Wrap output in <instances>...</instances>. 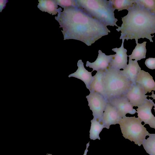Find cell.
<instances>
[{"label": "cell", "mask_w": 155, "mask_h": 155, "mask_svg": "<svg viewBox=\"0 0 155 155\" xmlns=\"http://www.w3.org/2000/svg\"><path fill=\"white\" fill-rule=\"evenodd\" d=\"M55 19L62 28L64 40H78L88 46L110 32L106 25L77 7L61 8Z\"/></svg>", "instance_id": "1"}, {"label": "cell", "mask_w": 155, "mask_h": 155, "mask_svg": "<svg viewBox=\"0 0 155 155\" xmlns=\"http://www.w3.org/2000/svg\"><path fill=\"white\" fill-rule=\"evenodd\" d=\"M122 23L116 30L120 31V39L135 41L146 38L153 42L151 34L155 33V14L151 13L136 1L127 14L122 18Z\"/></svg>", "instance_id": "2"}, {"label": "cell", "mask_w": 155, "mask_h": 155, "mask_svg": "<svg viewBox=\"0 0 155 155\" xmlns=\"http://www.w3.org/2000/svg\"><path fill=\"white\" fill-rule=\"evenodd\" d=\"M77 7L84 12L107 26H115L118 21L115 18V10L109 0H76Z\"/></svg>", "instance_id": "3"}, {"label": "cell", "mask_w": 155, "mask_h": 155, "mask_svg": "<svg viewBox=\"0 0 155 155\" xmlns=\"http://www.w3.org/2000/svg\"><path fill=\"white\" fill-rule=\"evenodd\" d=\"M103 85L107 101L114 98L126 96L133 84L118 70L110 66L104 71Z\"/></svg>", "instance_id": "4"}, {"label": "cell", "mask_w": 155, "mask_h": 155, "mask_svg": "<svg viewBox=\"0 0 155 155\" xmlns=\"http://www.w3.org/2000/svg\"><path fill=\"white\" fill-rule=\"evenodd\" d=\"M138 117L125 116L118 122L123 136L140 146L149 134Z\"/></svg>", "instance_id": "5"}, {"label": "cell", "mask_w": 155, "mask_h": 155, "mask_svg": "<svg viewBox=\"0 0 155 155\" xmlns=\"http://www.w3.org/2000/svg\"><path fill=\"white\" fill-rule=\"evenodd\" d=\"M86 97L92 112L93 118L102 123L103 113L107 103V100L101 94L93 91H90V94Z\"/></svg>", "instance_id": "6"}, {"label": "cell", "mask_w": 155, "mask_h": 155, "mask_svg": "<svg viewBox=\"0 0 155 155\" xmlns=\"http://www.w3.org/2000/svg\"><path fill=\"white\" fill-rule=\"evenodd\" d=\"M153 103V100L147 98L142 105L138 106L136 113L140 120L144 123V125L148 124L155 129V117L151 112Z\"/></svg>", "instance_id": "7"}, {"label": "cell", "mask_w": 155, "mask_h": 155, "mask_svg": "<svg viewBox=\"0 0 155 155\" xmlns=\"http://www.w3.org/2000/svg\"><path fill=\"white\" fill-rule=\"evenodd\" d=\"M107 102L115 107L120 118L125 116L127 114H134L136 113L126 96L114 98Z\"/></svg>", "instance_id": "8"}, {"label": "cell", "mask_w": 155, "mask_h": 155, "mask_svg": "<svg viewBox=\"0 0 155 155\" xmlns=\"http://www.w3.org/2000/svg\"><path fill=\"white\" fill-rule=\"evenodd\" d=\"M126 96L133 107H138L144 103L148 95H145L143 87L136 82L133 84Z\"/></svg>", "instance_id": "9"}, {"label": "cell", "mask_w": 155, "mask_h": 155, "mask_svg": "<svg viewBox=\"0 0 155 155\" xmlns=\"http://www.w3.org/2000/svg\"><path fill=\"white\" fill-rule=\"evenodd\" d=\"M124 40L122 39L121 47L119 48H116L112 49V51L116 54L110 62L109 66L112 68L120 70L124 69L127 65V50L124 48Z\"/></svg>", "instance_id": "10"}, {"label": "cell", "mask_w": 155, "mask_h": 155, "mask_svg": "<svg viewBox=\"0 0 155 155\" xmlns=\"http://www.w3.org/2000/svg\"><path fill=\"white\" fill-rule=\"evenodd\" d=\"M98 55L96 60L93 62L87 61L86 66L93 69L92 72L94 71H104L109 66L114 56V54L107 55L101 50L98 51Z\"/></svg>", "instance_id": "11"}, {"label": "cell", "mask_w": 155, "mask_h": 155, "mask_svg": "<svg viewBox=\"0 0 155 155\" xmlns=\"http://www.w3.org/2000/svg\"><path fill=\"white\" fill-rule=\"evenodd\" d=\"M120 118L115 107L107 102L103 113L102 122L105 128L109 129L110 125L118 124Z\"/></svg>", "instance_id": "12"}, {"label": "cell", "mask_w": 155, "mask_h": 155, "mask_svg": "<svg viewBox=\"0 0 155 155\" xmlns=\"http://www.w3.org/2000/svg\"><path fill=\"white\" fill-rule=\"evenodd\" d=\"M77 66V70L70 74L68 77H74L81 80L85 84L86 88L89 90L90 85L94 79V77L92 75V72H89L85 68L81 60L78 61Z\"/></svg>", "instance_id": "13"}, {"label": "cell", "mask_w": 155, "mask_h": 155, "mask_svg": "<svg viewBox=\"0 0 155 155\" xmlns=\"http://www.w3.org/2000/svg\"><path fill=\"white\" fill-rule=\"evenodd\" d=\"M136 82L143 87L145 94L155 91V82L153 77L148 72L141 70L137 76Z\"/></svg>", "instance_id": "14"}, {"label": "cell", "mask_w": 155, "mask_h": 155, "mask_svg": "<svg viewBox=\"0 0 155 155\" xmlns=\"http://www.w3.org/2000/svg\"><path fill=\"white\" fill-rule=\"evenodd\" d=\"M141 68L137 61L129 60V63L123 70H120V72L125 75L134 84L136 83L137 76Z\"/></svg>", "instance_id": "15"}, {"label": "cell", "mask_w": 155, "mask_h": 155, "mask_svg": "<svg viewBox=\"0 0 155 155\" xmlns=\"http://www.w3.org/2000/svg\"><path fill=\"white\" fill-rule=\"evenodd\" d=\"M38 8L41 11L47 12L52 15L58 13L61 8H58L55 0H39Z\"/></svg>", "instance_id": "16"}, {"label": "cell", "mask_w": 155, "mask_h": 155, "mask_svg": "<svg viewBox=\"0 0 155 155\" xmlns=\"http://www.w3.org/2000/svg\"><path fill=\"white\" fill-rule=\"evenodd\" d=\"M104 71L101 70L97 71L93 76L94 79L90 85L89 91L97 92L106 98L103 79Z\"/></svg>", "instance_id": "17"}, {"label": "cell", "mask_w": 155, "mask_h": 155, "mask_svg": "<svg viewBox=\"0 0 155 155\" xmlns=\"http://www.w3.org/2000/svg\"><path fill=\"white\" fill-rule=\"evenodd\" d=\"M137 44L134 49L133 50L132 54L128 56L129 59H135L136 61L140 60L142 59L146 58L147 50L146 49V41H144L141 44L138 42V41H136Z\"/></svg>", "instance_id": "18"}, {"label": "cell", "mask_w": 155, "mask_h": 155, "mask_svg": "<svg viewBox=\"0 0 155 155\" xmlns=\"http://www.w3.org/2000/svg\"><path fill=\"white\" fill-rule=\"evenodd\" d=\"M91 122V124L90 130V138L93 140L96 139L100 140L99 134L102 129L105 128L104 125L94 118Z\"/></svg>", "instance_id": "19"}, {"label": "cell", "mask_w": 155, "mask_h": 155, "mask_svg": "<svg viewBox=\"0 0 155 155\" xmlns=\"http://www.w3.org/2000/svg\"><path fill=\"white\" fill-rule=\"evenodd\" d=\"M112 7L119 12L123 10L128 11L134 6L135 0H110Z\"/></svg>", "instance_id": "20"}, {"label": "cell", "mask_w": 155, "mask_h": 155, "mask_svg": "<svg viewBox=\"0 0 155 155\" xmlns=\"http://www.w3.org/2000/svg\"><path fill=\"white\" fill-rule=\"evenodd\" d=\"M149 137L145 139L143 147L146 152L150 155H155V134H149Z\"/></svg>", "instance_id": "21"}, {"label": "cell", "mask_w": 155, "mask_h": 155, "mask_svg": "<svg viewBox=\"0 0 155 155\" xmlns=\"http://www.w3.org/2000/svg\"><path fill=\"white\" fill-rule=\"evenodd\" d=\"M140 5L155 14V0H136Z\"/></svg>", "instance_id": "22"}, {"label": "cell", "mask_w": 155, "mask_h": 155, "mask_svg": "<svg viewBox=\"0 0 155 155\" xmlns=\"http://www.w3.org/2000/svg\"><path fill=\"white\" fill-rule=\"evenodd\" d=\"M58 5L64 8L71 7H77L76 0H55Z\"/></svg>", "instance_id": "23"}, {"label": "cell", "mask_w": 155, "mask_h": 155, "mask_svg": "<svg viewBox=\"0 0 155 155\" xmlns=\"http://www.w3.org/2000/svg\"><path fill=\"white\" fill-rule=\"evenodd\" d=\"M145 64L148 68L151 69H155V58H150L147 59Z\"/></svg>", "instance_id": "24"}, {"label": "cell", "mask_w": 155, "mask_h": 155, "mask_svg": "<svg viewBox=\"0 0 155 155\" xmlns=\"http://www.w3.org/2000/svg\"><path fill=\"white\" fill-rule=\"evenodd\" d=\"M8 2V1L1 0L0 1V11L1 12L2 10L5 8L6 5V4Z\"/></svg>", "instance_id": "25"}, {"label": "cell", "mask_w": 155, "mask_h": 155, "mask_svg": "<svg viewBox=\"0 0 155 155\" xmlns=\"http://www.w3.org/2000/svg\"><path fill=\"white\" fill-rule=\"evenodd\" d=\"M89 143L90 142H88L86 144V149L85 150L84 153L83 154V155H87V153L88 151V150H87L88 148V147L89 146Z\"/></svg>", "instance_id": "26"}, {"label": "cell", "mask_w": 155, "mask_h": 155, "mask_svg": "<svg viewBox=\"0 0 155 155\" xmlns=\"http://www.w3.org/2000/svg\"><path fill=\"white\" fill-rule=\"evenodd\" d=\"M152 94L151 96H148L149 97H151L153 98V99H155V94H154L153 93V91H152Z\"/></svg>", "instance_id": "27"}, {"label": "cell", "mask_w": 155, "mask_h": 155, "mask_svg": "<svg viewBox=\"0 0 155 155\" xmlns=\"http://www.w3.org/2000/svg\"><path fill=\"white\" fill-rule=\"evenodd\" d=\"M153 106L154 107L153 108V109H154L155 112V104L154 103H153Z\"/></svg>", "instance_id": "28"}, {"label": "cell", "mask_w": 155, "mask_h": 155, "mask_svg": "<svg viewBox=\"0 0 155 155\" xmlns=\"http://www.w3.org/2000/svg\"><path fill=\"white\" fill-rule=\"evenodd\" d=\"M46 155H52L51 154H47Z\"/></svg>", "instance_id": "29"}]
</instances>
